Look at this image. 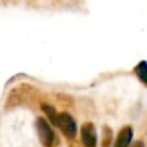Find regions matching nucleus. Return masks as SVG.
Returning a JSON list of instances; mask_svg holds the SVG:
<instances>
[{"mask_svg":"<svg viewBox=\"0 0 147 147\" xmlns=\"http://www.w3.org/2000/svg\"><path fill=\"white\" fill-rule=\"evenodd\" d=\"M57 127L63 132L65 136L69 138H75L78 133V127L74 120V117L67 112H61L57 117Z\"/></svg>","mask_w":147,"mask_h":147,"instance_id":"obj_1","label":"nucleus"},{"mask_svg":"<svg viewBox=\"0 0 147 147\" xmlns=\"http://www.w3.org/2000/svg\"><path fill=\"white\" fill-rule=\"evenodd\" d=\"M36 130H38L40 142L43 143L44 147H52L54 142V133L52 130L49 123L43 117H39L36 120Z\"/></svg>","mask_w":147,"mask_h":147,"instance_id":"obj_2","label":"nucleus"},{"mask_svg":"<svg viewBox=\"0 0 147 147\" xmlns=\"http://www.w3.org/2000/svg\"><path fill=\"white\" fill-rule=\"evenodd\" d=\"M81 141L85 147H96L97 146V133L94 125L88 123L81 128Z\"/></svg>","mask_w":147,"mask_h":147,"instance_id":"obj_3","label":"nucleus"},{"mask_svg":"<svg viewBox=\"0 0 147 147\" xmlns=\"http://www.w3.org/2000/svg\"><path fill=\"white\" fill-rule=\"evenodd\" d=\"M133 138V129L130 127H124L119 132L114 147H129Z\"/></svg>","mask_w":147,"mask_h":147,"instance_id":"obj_4","label":"nucleus"},{"mask_svg":"<svg viewBox=\"0 0 147 147\" xmlns=\"http://www.w3.org/2000/svg\"><path fill=\"white\" fill-rule=\"evenodd\" d=\"M136 74H137V76L143 83L147 84V62L146 61H142L137 65V67H136Z\"/></svg>","mask_w":147,"mask_h":147,"instance_id":"obj_5","label":"nucleus"},{"mask_svg":"<svg viewBox=\"0 0 147 147\" xmlns=\"http://www.w3.org/2000/svg\"><path fill=\"white\" fill-rule=\"evenodd\" d=\"M43 111L47 114V116H49L51 121L53 123V124L57 125V117H58V115L56 114V110H54V107L48 106V105H43Z\"/></svg>","mask_w":147,"mask_h":147,"instance_id":"obj_6","label":"nucleus"}]
</instances>
